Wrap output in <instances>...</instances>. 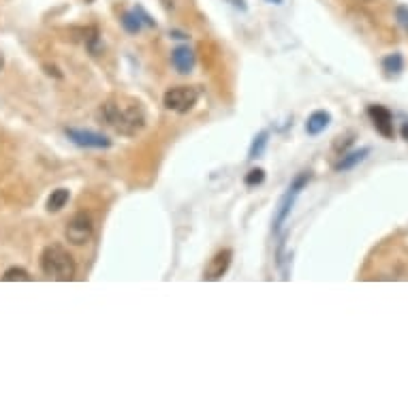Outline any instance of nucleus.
<instances>
[{
  "instance_id": "nucleus-1",
  "label": "nucleus",
  "mask_w": 408,
  "mask_h": 408,
  "mask_svg": "<svg viewBox=\"0 0 408 408\" xmlns=\"http://www.w3.org/2000/svg\"><path fill=\"white\" fill-rule=\"evenodd\" d=\"M99 118L118 135L135 137L145 126V111L139 101L131 97H116L101 105Z\"/></svg>"
},
{
  "instance_id": "nucleus-2",
  "label": "nucleus",
  "mask_w": 408,
  "mask_h": 408,
  "mask_svg": "<svg viewBox=\"0 0 408 408\" xmlns=\"http://www.w3.org/2000/svg\"><path fill=\"white\" fill-rule=\"evenodd\" d=\"M41 270L52 280L69 282L75 278V261L69 255V250H65L58 244H52L41 253Z\"/></svg>"
},
{
  "instance_id": "nucleus-3",
  "label": "nucleus",
  "mask_w": 408,
  "mask_h": 408,
  "mask_svg": "<svg viewBox=\"0 0 408 408\" xmlns=\"http://www.w3.org/2000/svg\"><path fill=\"white\" fill-rule=\"evenodd\" d=\"M197 101H199V90L194 86H175V88H169L162 97V105L175 114L190 111L197 105Z\"/></svg>"
},
{
  "instance_id": "nucleus-4",
  "label": "nucleus",
  "mask_w": 408,
  "mask_h": 408,
  "mask_svg": "<svg viewBox=\"0 0 408 408\" xmlns=\"http://www.w3.org/2000/svg\"><path fill=\"white\" fill-rule=\"evenodd\" d=\"M92 233H94V225H92L90 214H86V212L73 214V219L67 223V231H65L67 240H69L73 246H84V244H88L90 238H92Z\"/></svg>"
},
{
  "instance_id": "nucleus-5",
  "label": "nucleus",
  "mask_w": 408,
  "mask_h": 408,
  "mask_svg": "<svg viewBox=\"0 0 408 408\" xmlns=\"http://www.w3.org/2000/svg\"><path fill=\"white\" fill-rule=\"evenodd\" d=\"M308 182H310V171H304V173H299V175L293 180V184L289 186V192L285 194V199H282V203H280V210H278V216H276V225H274V229H280V227H282V223L287 221L289 212L293 210V203H295L297 194L302 192V188H304Z\"/></svg>"
},
{
  "instance_id": "nucleus-6",
  "label": "nucleus",
  "mask_w": 408,
  "mask_h": 408,
  "mask_svg": "<svg viewBox=\"0 0 408 408\" xmlns=\"http://www.w3.org/2000/svg\"><path fill=\"white\" fill-rule=\"evenodd\" d=\"M67 137H69L73 143L82 145V148H97V150H101V148H109V145H111V141H109L105 135L94 133V131H77V128H67Z\"/></svg>"
},
{
  "instance_id": "nucleus-7",
  "label": "nucleus",
  "mask_w": 408,
  "mask_h": 408,
  "mask_svg": "<svg viewBox=\"0 0 408 408\" xmlns=\"http://www.w3.org/2000/svg\"><path fill=\"white\" fill-rule=\"evenodd\" d=\"M368 116H370L374 128H376L382 137H387V139L393 137V116H391V111H389L387 107H382V105H370V107H368Z\"/></svg>"
},
{
  "instance_id": "nucleus-8",
  "label": "nucleus",
  "mask_w": 408,
  "mask_h": 408,
  "mask_svg": "<svg viewBox=\"0 0 408 408\" xmlns=\"http://www.w3.org/2000/svg\"><path fill=\"white\" fill-rule=\"evenodd\" d=\"M231 259H233V253H231L229 248L216 253V255L212 257L210 265L206 268L203 280H212V282H214V280H221V278L227 274V270H229V265H231Z\"/></svg>"
},
{
  "instance_id": "nucleus-9",
  "label": "nucleus",
  "mask_w": 408,
  "mask_h": 408,
  "mask_svg": "<svg viewBox=\"0 0 408 408\" xmlns=\"http://www.w3.org/2000/svg\"><path fill=\"white\" fill-rule=\"evenodd\" d=\"M171 65L177 69V73L186 75L194 67V52L188 45H180L171 52Z\"/></svg>"
},
{
  "instance_id": "nucleus-10",
  "label": "nucleus",
  "mask_w": 408,
  "mask_h": 408,
  "mask_svg": "<svg viewBox=\"0 0 408 408\" xmlns=\"http://www.w3.org/2000/svg\"><path fill=\"white\" fill-rule=\"evenodd\" d=\"M329 122H331V114L319 109V111H314V114L308 118V122H306V133H308V135H321V133L329 126Z\"/></svg>"
},
{
  "instance_id": "nucleus-11",
  "label": "nucleus",
  "mask_w": 408,
  "mask_h": 408,
  "mask_svg": "<svg viewBox=\"0 0 408 408\" xmlns=\"http://www.w3.org/2000/svg\"><path fill=\"white\" fill-rule=\"evenodd\" d=\"M370 154V148H361V150H355V152H348V154H342V158L336 162V171H351L353 167H357L359 162H363Z\"/></svg>"
},
{
  "instance_id": "nucleus-12",
  "label": "nucleus",
  "mask_w": 408,
  "mask_h": 408,
  "mask_svg": "<svg viewBox=\"0 0 408 408\" xmlns=\"http://www.w3.org/2000/svg\"><path fill=\"white\" fill-rule=\"evenodd\" d=\"M71 199V192L67 188H56L52 190V194L48 197V212H60Z\"/></svg>"
},
{
  "instance_id": "nucleus-13",
  "label": "nucleus",
  "mask_w": 408,
  "mask_h": 408,
  "mask_svg": "<svg viewBox=\"0 0 408 408\" xmlns=\"http://www.w3.org/2000/svg\"><path fill=\"white\" fill-rule=\"evenodd\" d=\"M382 71L389 75V77H397L402 71H404V58H402V54H389V56H385L382 58Z\"/></svg>"
},
{
  "instance_id": "nucleus-14",
  "label": "nucleus",
  "mask_w": 408,
  "mask_h": 408,
  "mask_svg": "<svg viewBox=\"0 0 408 408\" xmlns=\"http://www.w3.org/2000/svg\"><path fill=\"white\" fill-rule=\"evenodd\" d=\"M122 26H124L131 35H137V33L141 31L143 22H141V18H139L137 11H128V13L122 16Z\"/></svg>"
},
{
  "instance_id": "nucleus-15",
  "label": "nucleus",
  "mask_w": 408,
  "mask_h": 408,
  "mask_svg": "<svg viewBox=\"0 0 408 408\" xmlns=\"http://www.w3.org/2000/svg\"><path fill=\"white\" fill-rule=\"evenodd\" d=\"M3 280H5V282H18V280H22V282H31L33 276H31L24 268H9V270L5 272Z\"/></svg>"
},
{
  "instance_id": "nucleus-16",
  "label": "nucleus",
  "mask_w": 408,
  "mask_h": 408,
  "mask_svg": "<svg viewBox=\"0 0 408 408\" xmlns=\"http://www.w3.org/2000/svg\"><path fill=\"white\" fill-rule=\"evenodd\" d=\"M265 145H268V131H263V133H259V137H255V141H253V145H250V158L261 156L263 150H265Z\"/></svg>"
},
{
  "instance_id": "nucleus-17",
  "label": "nucleus",
  "mask_w": 408,
  "mask_h": 408,
  "mask_svg": "<svg viewBox=\"0 0 408 408\" xmlns=\"http://www.w3.org/2000/svg\"><path fill=\"white\" fill-rule=\"evenodd\" d=\"M263 180H265V171L263 169H250L248 173H246V177H244V182H246V186H259V184H263Z\"/></svg>"
},
{
  "instance_id": "nucleus-18",
  "label": "nucleus",
  "mask_w": 408,
  "mask_h": 408,
  "mask_svg": "<svg viewBox=\"0 0 408 408\" xmlns=\"http://www.w3.org/2000/svg\"><path fill=\"white\" fill-rule=\"evenodd\" d=\"M353 137H355V133H346L344 137H338V141L333 143V148H336L338 152L342 150V154H344V150H346V145H351V143L355 141Z\"/></svg>"
},
{
  "instance_id": "nucleus-19",
  "label": "nucleus",
  "mask_w": 408,
  "mask_h": 408,
  "mask_svg": "<svg viewBox=\"0 0 408 408\" xmlns=\"http://www.w3.org/2000/svg\"><path fill=\"white\" fill-rule=\"evenodd\" d=\"M395 16H397V24L408 33V7H397Z\"/></svg>"
},
{
  "instance_id": "nucleus-20",
  "label": "nucleus",
  "mask_w": 408,
  "mask_h": 408,
  "mask_svg": "<svg viewBox=\"0 0 408 408\" xmlns=\"http://www.w3.org/2000/svg\"><path fill=\"white\" fill-rule=\"evenodd\" d=\"M402 137L408 141V122H404V124H402Z\"/></svg>"
},
{
  "instance_id": "nucleus-21",
  "label": "nucleus",
  "mask_w": 408,
  "mask_h": 408,
  "mask_svg": "<svg viewBox=\"0 0 408 408\" xmlns=\"http://www.w3.org/2000/svg\"><path fill=\"white\" fill-rule=\"evenodd\" d=\"M3 67H5V56L0 54V71H3Z\"/></svg>"
},
{
  "instance_id": "nucleus-22",
  "label": "nucleus",
  "mask_w": 408,
  "mask_h": 408,
  "mask_svg": "<svg viewBox=\"0 0 408 408\" xmlns=\"http://www.w3.org/2000/svg\"><path fill=\"white\" fill-rule=\"evenodd\" d=\"M274 3H280V0H274Z\"/></svg>"
},
{
  "instance_id": "nucleus-23",
  "label": "nucleus",
  "mask_w": 408,
  "mask_h": 408,
  "mask_svg": "<svg viewBox=\"0 0 408 408\" xmlns=\"http://www.w3.org/2000/svg\"><path fill=\"white\" fill-rule=\"evenodd\" d=\"M88 3H94V0H88Z\"/></svg>"
},
{
  "instance_id": "nucleus-24",
  "label": "nucleus",
  "mask_w": 408,
  "mask_h": 408,
  "mask_svg": "<svg viewBox=\"0 0 408 408\" xmlns=\"http://www.w3.org/2000/svg\"><path fill=\"white\" fill-rule=\"evenodd\" d=\"M363 3H370V0H363Z\"/></svg>"
}]
</instances>
